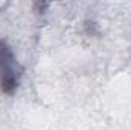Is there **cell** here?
<instances>
[{"mask_svg": "<svg viewBox=\"0 0 131 130\" xmlns=\"http://www.w3.org/2000/svg\"><path fill=\"white\" fill-rule=\"evenodd\" d=\"M23 69L17 61L12 48L6 40L0 38V90L5 95H12L20 86Z\"/></svg>", "mask_w": 131, "mask_h": 130, "instance_id": "1", "label": "cell"}]
</instances>
